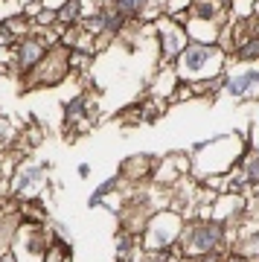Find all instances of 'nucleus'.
Segmentation results:
<instances>
[{
	"mask_svg": "<svg viewBox=\"0 0 259 262\" xmlns=\"http://www.w3.org/2000/svg\"><path fill=\"white\" fill-rule=\"evenodd\" d=\"M256 79H259V73H248V76H242V82H233V84H230V91H233V94H242V91H245L248 84H253Z\"/></svg>",
	"mask_w": 259,
	"mask_h": 262,
	"instance_id": "1",
	"label": "nucleus"
},
{
	"mask_svg": "<svg viewBox=\"0 0 259 262\" xmlns=\"http://www.w3.org/2000/svg\"><path fill=\"white\" fill-rule=\"evenodd\" d=\"M204 58H207V53H204V50H189L186 64H189V67H198V64H204Z\"/></svg>",
	"mask_w": 259,
	"mask_h": 262,
	"instance_id": "2",
	"label": "nucleus"
},
{
	"mask_svg": "<svg viewBox=\"0 0 259 262\" xmlns=\"http://www.w3.org/2000/svg\"><path fill=\"white\" fill-rule=\"evenodd\" d=\"M137 3H140V0H120V6H122V9H134Z\"/></svg>",
	"mask_w": 259,
	"mask_h": 262,
	"instance_id": "3",
	"label": "nucleus"
}]
</instances>
